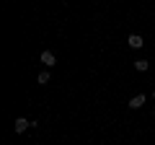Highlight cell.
<instances>
[{
    "instance_id": "cell-5",
    "label": "cell",
    "mask_w": 155,
    "mask_h": 145,
    "mask_svg": "<svg viewBox=\"0 0 155 145\" xmlns=\"http://www.w3.org/2000/svg\"><path fill=\"white\" fill-rule=\"evenodd\" d=\"M147 67H150V62H147V60H137V62H134V70H140V72H145Z\"/></svg>"
},
{
    "instance_id": "cell-2",
    "label": "cell",
    "mask_w": 155,
    "mask_h": 145,
    "mask_svg": "<svg viewBox=\"0 0 155 145\" xmlns=\"http://www.w3.org/2000/svg\"><path fill=\"white\" fill-rule=\"evenodd\" d=\"M145 104V96L140 93V96H132V99H129V109H140V106Z\"/></svg>"
},
{
    "instance_id": "cell-3",
    "label": "cell",
    "mask_w": 155,
    "mask_h": 145,
    "mask_svg": "<svg viewBox=\"0 0 155 145\" xmlns=\"http://www.w3.org/2000/svg\"><path fill=\"white\" fill-rule=\"evenodd\" d=\"M41 62H44L47 67H52V65H57V60H54V55H52V52H41Z\"/></svg>"
},
{
    "instance_id": "cell-7",
    "label": "cell",
    "mask_w": 155,
    "mask_h": 145,
    "mask_svg": "<svg viewBox=\"0 0 155 145\" xmlns=\"http://www.w3.org/2000/svg\"><path fill=\"white\" fill-rule=\"evenodd\" d=\"M153 99H155V91H153Z\"/></svg>"
},
{
    "instance_id": "cell-4",
    "label": "cell",
    "mask_w": 155,
    "mask_h": 145,
    "mask_svg": "<svg viewBox=\"0 0 155 145\" xmlns=\"http://www.w3.org/2000/svg\"><path fill=\"white\" fill-rule=\"evenodd\" d=\"M28 124H31V122H28V119H23V117H18V119H16V132H23V130H26Z\"/></svg>"
},
{
    "instance_id": "cell-6",
    "label": "cell",
    "mask_w": 155,
    "mask_h": 145,
    "mask_svg": "<svg viewBox=\"0 0 155 145\" xmlns=\"http://www.w3.org/2000/svg\"><path fill=\"white\" fill-rule=\"evenodd\" d=\"M36 80H39V86H47V83H49V72H47V70H44V72H39V78H36Z\"/></svg>"
},
{
    "instance_id": "cell-1",
    "label": "cell",
    "mask_w": 155,
    "mask_h": 145,
    "mask_svg": "<svg viewBox=\"0 0 155 145\" xmlns=\"http://www.w3.org/2000/svg\"><path fill=\"white\" fill-rule=\"evenodd\" d=\"M127 44L132 47V49H140V47H142L145 42H142V36H140V34H132V36L127 39Z\"/></svg>"
}]
</instances>
